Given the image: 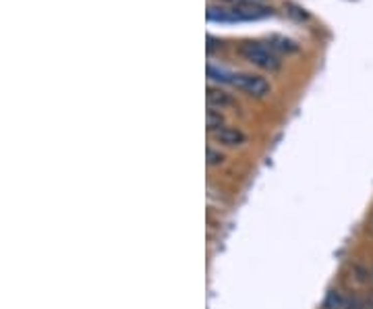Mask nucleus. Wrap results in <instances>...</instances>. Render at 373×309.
<instances>
[{"mask_svg": "<svg viewBox=\"0 0 373 309\" xmlns=\"http://www.w3.org/2000/svg\"><path fill=\"white\" fill-rule=\"evenodd\" d=\"M240 56L251 62L264 71H278L280 69V58L278 54L268 46V44H262V42H245L240 44Z\"/></svg>", "mask_w": 373, "mask_h": 309, "instance_id": "f257e3e1", "label": "nucleus"}, {"mask_svg": "<svg viewBox=\"0 0 373 309\" xmlns=\"http://www.w3.org/2000/svg\"><path fill=\"white\" fill-rule=\"evenodd\" d=\"M236 89L245 91L247 95L251 98H264L270 93V83L260 77V75H251V73H238L234 77V83H232Z\"/></svg>", "mask_w": 373, "mask_h": 309, "instance_id": "f03ea898", "label": "nucleus"}, {"mask_svg": "<svg viewBox=\"0 0 373 309\" xmlns=\"http://www.w3.org/2000/svg\"><path fill=\"white\" fill-rule=\"evenodd\" d=\"M228 15L232 21H251V19H262L272 15V9L262 7L258 3H236L228 9Z\"/></svg>", "mask_w": 373, "mask_h": 309, "instance_id": "7ed1b4c3", "label": "nucleus"}, {"mask_svg": "<svg viewBox=\"0 0 373 309\" xmlns=\"http://www.w3.org/2000/svg\"><path fill=\"white\" fill-rule=\"evenodd\" d=\"M205 98H207V106H210L212 111H218V113L236 106V100H234L230 93H226V91H222V89H216V87H207Z\"/></svg>", "mask_w": 373, "mask_h": 309, "instance_id": "20e7f679", "label": "nucleus"}, {"mask_svg": "<svg viewBox=\"0 0 373 309\" xmlns=\"http://www.w3.org/2000/svg\"><path fill=\"white\" fill-rule=\"evenodd\" d=\"M216 141H220L222 146H228V148H236V146H242L245 144V133L240 129H234V127H222L220 131L214 133Z\"/></svg>", "mask_w": 373, "mask_h": 309, "instance_id": "39448f33", "label": "nucleus"}, {"mask_svg": "<svg viewBox=\"0 0 373 309\" xmlns=\"http://www.w3.org/2000/svg\"><path fill=\"white\" fill-rule=\"evenodd\" d=\"M207 77L212 79V81H218V83H234V77H236V73H230V71H226V69H222V67H216V65H207Z\"/></svg>", "mask_w": 373, "mask_h": 309, "instance_id": "423d86ee", "label": "nucleus"}, {"mask_svg": "<svg viewBox=\"0 0 373 309\" xmlns=\"http://www.w3.org/2000/svg\"><path fill=\"white\" fill-rule=\"evenodd\" d=\"M274 52H286V54H291V52H297L299 50V46L293 42V40H289V38H282V36H274L272 40H270V44H268Z\"/></svg>", "mask_w": 373, "mask_h": 309, "instance_id": "0eeeda50", "label": "nucleus"}, {"mask_svg": "<svg viewBox=\"0 0 373 309\" xmlns=\"http://www.w3.org/2000/svg\"><path fill=\"white\" fill-rule=\"evenodd\" d=\"M321 309H348V305L340 290H330L321 303Z\"/></svg>", "mask_w": 373, "mask_h": 309, "instance_id": "6e6552de", "label": "nucleus"}, {"mask_svg": "<svg viewBox=\"0 0 373 309\" xmlns=\"http://www.w3.org/2000/svg\"><path fill=\"white\" fill-rule=\"evenodd\" d=\"M205 123H207V129L212 131V133H216V131H220L222 127H226L224 125V117L218 113V111H207V115H205Z\"/></svg>", "mask_w": 373, "mask_h": 309, "instance_id": "1a4fd4ad", "label": "nucleus"}, {"mask_svg": "<svg viewBox=\"0 0 373 309\" xmlns=\"http://www.w3.org/2000/svg\"><path fill=\"white\" fill-rule=\"evenodd\" d=\"M222 160H224V156L220 154V152H216V150H207V164L210 166H216V164H222Z\"/></svg>", "mask_w": 373, "mask_h": 309, "instance_id": "9d476101", "label": "nucleus"}, {"mask_svg": "<svg viewBox=\"0 0 373 309\" xmlns=\"http://www.w3.org/2000/svg\"><path fill=\"white\" fill-rule=\"evenodd\" d=\"M220 46H222V44H220L218 40H214L212 36H207V52H212L214 48H220Z\"/></svg>", "mask_w": 373, "mask_h": 309, "instance_id": "9b49d317", "label": "nucleus"}, {"mask_svg": "<svg viewBox=\"0 0 373 309\" xmlns=\"http://www.w3.org/2000/svg\"><path fill=\"white\" fill-rule=\"evenodd\" d=\"M348 309H373V307L367 305V303H363V301H354L352 305H348Z\"/></svg>", "mask_w": 373, "mask_h": 309, "instance_id": "f8f14e48", "label": "nucleus"}]
</instances>
